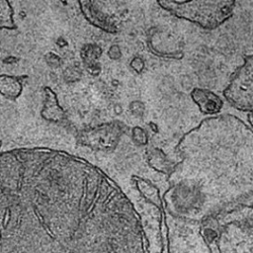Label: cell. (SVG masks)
Instances as JSON below:
<instances>
[{
    "label": "cell",
    "mask_w": 253,
    "mask_h": 253,
    "mask_svg": "<svg viewBox=\"0 0 253 253\" xmlns=\"http://www.w3.org/2000/svg\"><path fill=\"white\" fill-rule=\"evenodd\" d=\"M23 90L22 80L18 76L9 74H0V95L15 101L20 97Z\"/></svg>",
    "instance_id": "obj_1"
},
{
    "label": "cell",
    "mask_w": 253,
    "mask_h": 253,
    "mask_svg": "<svg viewBox=\"0 0 253 253\" xmlns=\"http://www.w3.org/2000/svg\"><path fill=\"white\" fill-rule=\"evenodd\" d=\"M1 147H2V140L0 139V149H1Z\"/></svg>",
    "instance_id": "obj_3"
},
{
    "label": "cell",
    "mask_w": 253,
    "mask_h": 253,
    "mask_svg": "<svg viewBox=\"0 0 253 253\" xmlns=\"http://www.w3.org/2000/svg\"><path fill=\"white\" fill-rule=\"evenodd\" d=\"M14 10L9 1L0 0V30H15Z\"/></svg>",
    "instance_id": "obj_2"
}]
</instances>
